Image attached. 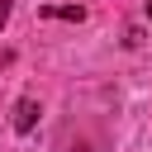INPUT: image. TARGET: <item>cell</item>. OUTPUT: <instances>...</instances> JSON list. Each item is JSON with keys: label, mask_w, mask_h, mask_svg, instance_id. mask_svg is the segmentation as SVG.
I'll return each mask as SVG.
<instances>
[{"label": "cell", "mask_w": 152, "mask_h": 152, "mask_svg": "<svg viewBox=\"0 0 152 152\" xmlns=\"http://www.w3.org/2000/svg\"><path fill=\"white\" fill-rule=\"evenodd\" d=\"M33 124H38V100L24 95V100L14 104V133H33Z\"/></svg>", "instance_id": "obj_1"}, {"label": "cell", "mask_w": 152, "mask_h": 152, "mask_svg": "<svg viewBox=\"0 0 152 152\" xmlns=\"http://www.w3.org/2000/svg\"><path fill=\"white\" fill-rule=\"evenodd\" d=\"M43 19H71V24H81L86 5H43Z\"/></svg>", "instance_id": "obj_2"}, {"label": "cell", "mask_w": 152, "mask_h": 152, "mask_svg": "<svg viewBox=\"0 0 152 152\" xmlns=\"http://www.w3.org/2000/svg\"><path fill=\"white\" fill-rule=\"evenodd\" d=\"M10 10H14V0H0V28L10 24Z\"/></svg>", "instance_id": "obj_3"}, {"label": "cell", "mask_w": 152, "mask_h": 152, "mask_svg": "<svg viewBox=\"0 0 152 152\" xmlns=\"http://www.w3.org/2000/svg\"><path fill=\"white\" fill-rule=\"evenodd\" d=\"M147 19H152V0H147Z\"/></svg>", "instance_id": "obj_4"}]
</instances>
